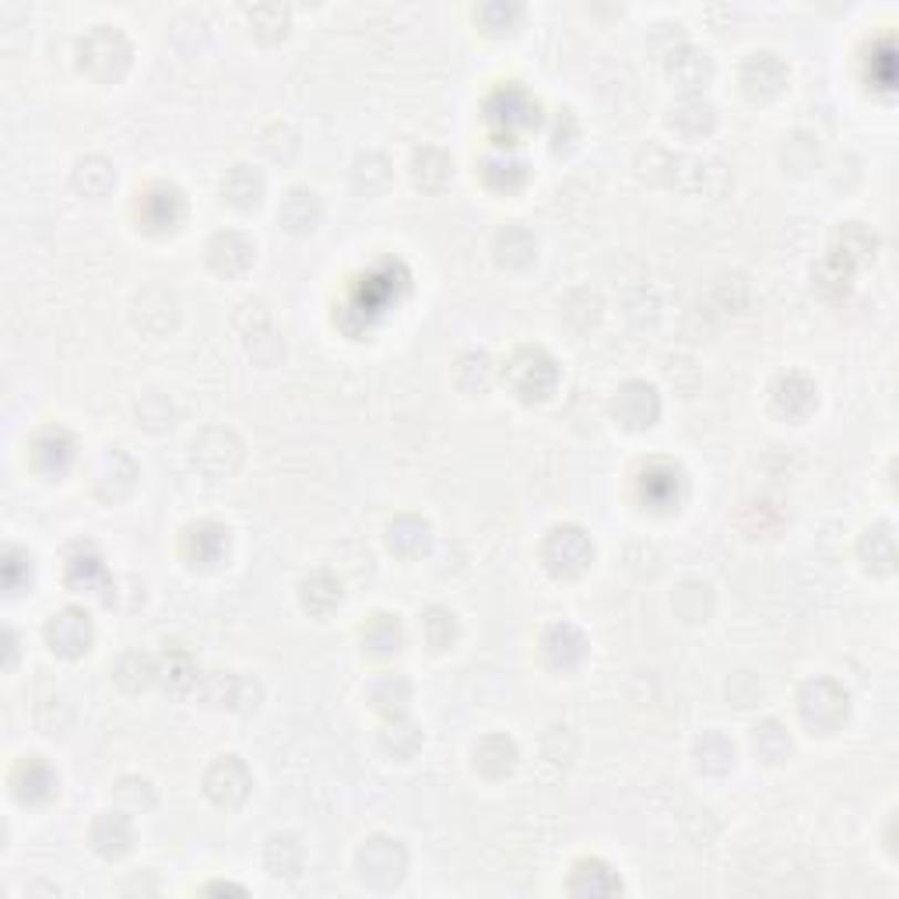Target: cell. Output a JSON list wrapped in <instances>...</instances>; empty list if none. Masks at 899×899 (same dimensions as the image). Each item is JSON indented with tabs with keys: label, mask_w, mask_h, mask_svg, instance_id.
Instances as JSON below:
<instances>
[{
	"label": "cell",
	"mask_w": 899,
	"mask_h": 899,
	"mask_svg": "<svg viewBox=\"0 0 899 899\" xmlns=\"http://www.w3.org/2000/svg\"><path fill=\"white\" fill-rule=\"evenodd\" d=\"M875 250H878L875 232H868L861 221H847L844 229H836V236H833V254H829V257L840 260L844 268L857 271V268H865V264L875 260Z\"/></svg>",
	"instance_id": "cb8c5ba5"
},
{
	"label": "cell",
	"mask_w": 899,
	"mask_h": 899,
	"mask_svg": "<svg viewBox=\"0 0 899 899\" xmlns=\"http://www.w3.org/2000/svg\"><path fill=\"white\" fill-rule=\"evenodd\" d=\"M254 242L239 232H218L211 242H208V264L211 271L221 275V278H239L242 271L254 264Z\"/></svg>",
	"instance_id": "ffe728a7"
},
{
	"label": "cell",
	"mask_w": 899,
	"mask_h": 899,
	"mask_svg": "<svg viewBox=\"0 0 899 899\" xmlns=\"http://www.w3.org/2000/svg\"><path fill=\"white\" fill-rule=\"evenodd\" d=\"M380 745H383L386 755H394V760H412V755L422 748V731L415 724L401 721V717H391V724H386Z\"/></svg>",
	"instance_id": "7dc6e473"
},
{
	"label": "cell",
	"mask_w": 899,
	"mask_h": 899,
	"mask_svg": "<svg viewBox=\"0 0 899 899\" xmlns=\"http://www.w3.org/2000/svg\"><path fill=\"white\" fill-rule=\"evenodd\" d=\"M221 197H225V204H232V208H239V211H254L257 204H260V197H264V176H260V169H254V166H232L229 173L221 176Z\"/></svg>",
	"instance_id": "484cf974"
},
{
	"label": "cell",
	"mask_w": 899,
	"mask_h": 899,
	"mask_svg": "<svg viewBox=\"0 0 899 899\" xmlns=\"http://www.w3.org/2000/svg\"><path fill=\"white\" fill-rule=\"evenodd\" d=\"M569 892L574 896H616L622 892V882L604 861H580L569 878Z\"/></svg>",
	"instance_id": "d590c367"
},
{
	"label": "cell",
	"mask_w": 899,
	"mask_h": 899,
	"mask_svg": "<svg viewBox=\"0 0 899 899\" xmlns=\"http://www.w3.org/2000/svg\"><path fill=\"white\" fill-rule=\"evenodd\" d=\"M752 745H755V752H760L766 763H781V760H787V752H790L787 731L776 724V721H763L760 727H755L752 731Z\"/></svg>",
	"instance_id": "c3c4849f"
},
{
	"label": "cell",
	"mask_w": 899,
	"mask_h": 899,
	"mask_svg": "<svg viewBox=\"0 0 899 899\" xmlns=\"http://www.w3.org/2000/svg\"><path fill=\"white\" fill-rule=\"evenodd\" d=\"M798 713L812 734H833L847 721L850 696L833 679H812L798 692Z\"/></svg>",
	"instance_id": "7a4b0ae2"
},
{
	"label": "cell",
	"mask_w": 899,
	"mask_h": 899,
	"mask_svg": "<svg viewBox=\"0 0 899 899\" xmlns=\"http://www.w3.org/2000/svg\"><path fill=\"white\" fill-rule=\"evenodd\" d=\"M713 608V595L706 583H685L679 587V595H674V611L685 619V622H703Z\"/></svg>",
	"instance_id": "681fc988"
},
{
	"label": "cell",
	"mask_w": 899,
	"mask_h": 899,
	"mask_svg": "<svg viewBox=\"0 0 899 899\" xmlns=\"http://www.w3.org/2000/svg\"><path fill=\"white\" fill-rule=\"evenodd\" d=\"M407 871V854L391 836H373L370 844L359 850V875L362 882L376 889H394Z\"/></svg>",
	"instance_id": "52a82bcc"
},
{
	"label": "cell",
	"mask_w": 899,
	"mask_h": 899,
	"mask_svg": "<svg viewBox=\"0 0 899 899\" xmlns=\"http://www.w3.org/2000/svg\"><path fill=\"white\" fill-rule=\"evenodd\" d=\"M514 766H517V745H514V738H506V734H488V738H482L475 745V769L478 773L499 781V776L514 773Z\"/></svg>",
	"instance_id": "1f68e13d"
},
{
	"label": "cell",
	"mask_w": 899,
	"mask_h": 899,
	"mask_svg": "<svg viewBox=\"0 0 899 899\" xmlns=\"http://www.w3.org/2000/svg\"><path fill=\"white\" fill-rule=\"evenodd\" d=\"M239 689H242V679H236V674H229V671H211L200 679V696L215 706L239 703Z\"/></svg>",
	"instance_id": "db71d44e"
},
{
	"label": "cell",
	"mask_w": 899,
	"mask_h": 899,
	"mask_svg": "<svg viewBox=\"0 0 899 899\" xmlns=\"http://www.w3.org/2000/svg\"><path fill=\"white\" fill-rule=\"evenodd\" d=\"M264 861H268L271 875L296 878L302 868V844L296 840V836H271L268 850H264Z\"/></svg>",
	"instance_id": "f6af8a7d"
},
{
	"label": "cell",
	"mask_w": 899,
	"mask_h": 899,
	"mask_svg": "<svg viewBox=\"0 0 899 899\" xmlns=\"http://www.w3.org/2000/svg\"><path fill=\"white\" fill-rule=\"evenodd\" d=\"M391 179H394V169H391V158L380 155V152H365L355 158V166H352V187L359 194H380L391 187Z\"/></svg>",
	"instance_id": "ab89813d"
},
{
	"label": "cell",
	"mask_w": 899,
	"mask_h": 899,
	"mask_svg": "<svg viewBox=\"0 0 899 899\" xmlns=\"http://www.w3.org/2000/svg\"><path fill=\"white\" fill-rule=\"evenodd\" d=\"M386 545H391V551H397L401 559H418L422 551H428V545H433V530H428L422 517H397L386 527Z\"/></svg>",
	"instance_id": "4dcf8cb0"
},
{
	"label": "cell",
	"mask_w": 899,
	"mask_h": 899,
	"mask_svg": "<svg viewBox=\"0 0 899 899\" xmlns=\"http://www.w3.org/2000/svg\"><path fill=\"white\" fill-rule=\"evenodd\" d=\"M225 551H229V527H221L215 520L194 524L187 530V538H183V556L197 569H215L225 559Z\"/></svg>",
	"instance_id": "9a60e30c"
},
{
	"label": "cell",
	"mask_w": 899,
	"mask_h": 899,
	"mask_svg": "<svg viewBox=\"0 0 899 899\" xmlns=\"http://www.w3.org/2000/svg\"><path fill=\"white\" fill-rule=\"evenodd\" d=\"M56 773L46 760H39V755H25L22 763L11 769V787H14V798L25 802V805H39L53 798L56 790Z\"/></svg>",
	"instance_id": "2e32d148"
},
{
	"label": "cell",
	"mask_w": 899,
	"mask_h": 899,
	"mask_svg": "<svg viewBox=\"0 0 899 899\" xmlns=\"http://www.w3.org/2000/svg\"><path fill=\"white\" fill-rule=\"evenodd\" d=\"M134 482H137V464L120 446H113L95 467V493L102 499H110V503L131 496Z\"/></svg>",
	"instance_id": "d6986e66"
},
{
	"label": "cell",
	"mask_w": 899,
	"mask_h": 899,
	"mask_svg": "<svg viewBox=\"0 0 899 899\" xmlns=\"http://www.w3.org/2000/svg\"><path fill=\"white\" fill-rule=\"evenodd\" d=\"M696 766L710 776H724L734 766V745L721 731H706L703 738H696Z\"/></svg>",
	"instance_id": "7bdbcfd3"
},
{
	"label": "cell",
	"mask_w": 899,
	"mask_h": 899,
	"mask_svg": "<svg viewBox=\"0 0 899 899\" xmlns=\"http://www.w3.org/2000/svg\"><path fill=\"white\" fill-rule=\"evenodd\" d=\"M183 215H187V200L173 183H152L137 200V218L148 232H173Z\"/></svg>",
	"instance_id": "30bf717a"
},
{
	"label": "cell",
	"mask_w": 899,
	"mask_h": 899,
	"mask_svg": "<svg viewBox=\"0 0 899 899\" xmlns=\"http://www.w3.org/2000/svg\"><path fill=\"white\" fill-rule=\"evenodd\" d=\"M155 317H158V327H162V334L173 331L176 320H179V302L173 292L166 289H148V292H141L137 302H134V320L137 327H145L148 334H155Z\"/></svg>",
	"instance_id": "4316f807"
},
{
	"label": "cell",
	"mask_w": 899,
	"mask_h": 899,
	"mask_svg": "<svg viewBox=\"0 0 899 899\" xmlns=\"http://www.w3.org/2000/svg\"><path fill=\"white\" fill-rule=\"evenodd\" d=\"M671 127L682 137H703L717 127V110L703 95H685L679 106L671 110Z\"/></svg>",
	"instance_id": "f1b7e54d"
},
{
	"label": "cell",
	"mask_w": 899,
	"mask_h": 899,
	"mask_svg": "<svg viewBox=\"0 0 899 899\" xmlns=\"http://www.w3.org/2000/svg\"><path fill=\"white\" fill-rule=\"evenodd\" d=\"M113 183H116V173L106 158H99V155H89V158H81L78 162V169H74V190L81 197H106L113 190Z\"/></svg>",
	"instance_id": "f35d334b"
},
{
	"label": "cell",
	"mask_w": 899,
	"mask_h": 899,
	"mask_svg": "<svg viewBox=\"0 0 899 899\" xmlns=\"http://www.w3.org/2000/svg\"><path fill=\"white\" fill-rule=\"evenodd\" d=\"M482 179L493 190H517L527 179V162L520 158L514 145H503L499 141V145L482 158Z\"/></svg>",
	"instance_id": "7402d4cb"
},
{
	"label": "cell",
	"mask_w": 899,
	"mask_h": 899,
	"mask_svg": "<svg viewBox=\"0 0 899 899\" xmlns=\"http://www.w3.org/2000/svg\"><path fill=\"white\" fill-rule=\"evenodd\" d=\"M682 496H685V475H682L679 464L653 461V464L643 467V475H640V499L650 509H658V514H668V509H674V506L682 503Z\"/></svg>",
	"instance_id": "8fae6325"
},
{
	"label": "cell",
	"mask_w": 899,
	"mask_h": 899,
	"mask_svg": "<svg viewBox=\"0 0 899 899\" xmlns=\"http://www.w3.org/2000/svg\"><path fill=\"white\" fill-rule=\"evenodd\" d=\"M131 844H134V829H131L127 815H120V812L99 815L95 826H92V847H95V854L116 861V857H124L131 850Z\"/></svg>",
	"instance_id": "d4e9b609"
},
{
	"label": "cell",
	"mask_w": 899,
	"mask_h": 899,
	"mask_svg": "<svg viewBox=\"0 0 899 899\" xmlns=\"http://www.w3.org/2000/svg\"><path fill=\"white\" fill-rule=\"evenodd\" d=\"M611 415H616L619 425L640 433V428H650L661 415V394L653 391L647 380H629L619 386L616 401H611Z\"/></svg>",
	"instance_id": "9c48e42d"
},
{
	"label": "cell",
	"mask_w": 899,
	"mask_h": 899,
	"mask_svg": "<svg viewBox=\"0 0 899 899\" xmlns=\"http://www.w3.org/2000/svg\"><path fill=\"white\" fill-rule=\"evenodd\" d=\"M790 71L776 53H752L742 68V89L752 102H773L787 89Z\"/></svg>",
	"instance_id": "4fadbf2b"
},
{
	"label": "cell",
	"mask_w": 899,
	"mask_h": 899,
	"mask_svg": "<svg viewBox=\"0 0 899 899\" xmlns=\"http://www.w3.org/2000/svg\"><path fill=\"white\" fill-rule=\"evenodd\" d=\"M302 608L310 611V616H331V611L341 604L344 590H341V580L334 574H327V569H317L313 577L302 580Z\"/></svg>",
	"instance_id": "e575fe53"
},
{
	"label": "cell",
	"mask_w": 899,
	"mask_h": 899,
	"mask_svg": "<svg viewBox=\"0 0 899 899\" xmlns=\"http://www.w3.org/2000/svg\"><path fill=\"white\" fill-rule=\"evenodd\" d=\"M541 650H545V661L551 668L569 671V668H577L587 658V637L577 626L556 622V626H548V632L541 637Z\"/></svg>",
	"instance_id": "44dd1931"
},
{
	"label": "cell",
	"mask_w": 899,
	"mask_h": 899,
	"mask_svg": "<svg viewBox=\"0 0 899 899\" xmlns=\"http://www.w3.org/2000/svg\"><path fill=\"white\" fill-rule=\"evenodd\" d=\"M362 647L365 653H373V658H394L404 647V629L397 616H373L370 626L362 629Z\"/></svg>",
	"instance_id": "8d00e7d4"
},
{
	"label": "cell",
	"mask_w": 899,
	"mask_h": 899,
	"mask_svg": "<svg viewBox=\"0 0 899 899\" xmlns=\"http://www.w3.org/2000/svg\"><path fill=\"white\" fill-rule=\"evenodd\" d=\"M488 380H493V362H488L485 352H467L461 362H457V383L461 391L467 394H482Z\"/></svg>",
	"instance_id": "f907efd6"
},
{
	"label": "cell",
	"mask_w": 899,
	"mask_h": 899,
	"mask_svg": "<svg viewBox=\"0 0 899 899\" xmlns=\"http://www.w3.org/2000/svg\"><path fill=\"white\" fill-rule=\"evenodd\" d=\"M773 404L787 418H808L812 407L819 404V391L805 373H787L773 383Z\"/></svg>",
	"instance_id": "603a6c76"
},
{
	"label": "cell",
	"mask_w": 899,
	"mask_h": 899,
	"mask_svg": "<svg viewBox=\"0 0 899 899\" xmlns=\"http://www.w3.org/2000/svg\"><path fill=\"white\" fill-rule=\"evenodd\" d=\"M131 56H134L131 39L113 25H95L78 43V64L99 85H113V81L124 78L131 68Z\"/></svg>",
	"instance_id": "6da1fadb"
},
{
	"label": "cell",
	"mask_w": 899,
	"mask_h": 899,
	"mask_svg": "<svg viewBox=\"0 0 899 899\" xmlns=\"http://www.w3.org/2000/svg\"><path fill=\"white\" fill-rule=\"evenodd\" d=\"M668 78L674 89L696 95L713 81V60H710V53H703L696 46H679L668 53Z\"/></svg>",
	"instance_id": "ac0fdd59"
},
{
	"label": "cell",
	"mask_w": 899,
	"mask_h": 899,
	"mask_svg": "<svg viewBox=\"0 0 899 899\" xmlns=\"http://www.w3.org/2000/svg\"><path fill=\"white\" fill-rule=\"evenodd\" d=\"M595 559V545H590L587 530L577 524H559L548 530V538L541 545V562L551 577L559 580H574Z\"/></svg>",
	"instance_id": "3957f363"
},
{
	"label": "cell",
	"mask_w": 899,
	"mask_h": 899,
	"mask_svg": "<svg viewBox=\"0 0 899 899\" xmlns=\"http://www.w3.org/2000/svg\"><path fill=\"white\" fill-rule=\"evenodd\" d=\"M365 700L373 703V710L386 713V717H401L404 706L412 703V682L397 671H383L380 679H373L370 689H365Z\"/></svg>",
	"instance_id": "83f0119b"
},
{
	"label": "cell",
	"mask_w": 899,
	"mask_h": 899,
	"mask_svg": "<svg viewBox=\"0 0 899 899\" xmlns=\"http://www.w3.org/2000/svg\"><path fill=\"white\" fill-rule=\"evenodd\" d=\"M14 643H18V640H14V632H8V664L14 661V650H18Z\"/></svg>",
	"instance_id": "94428289"
},
{
	"label": "cell",
	"mask_w": 899,
	"mask_h": 899,
	"mask_svg": "<svg viewBox=\"0 0 899 899\" xmlns=\"http://www.w3.org/2000/svg\"><path fill=\"white\" fill-rule=\"evenodd\" d=\"M158 679L166 682V689L173 692H187V689H197V664L187 650H166V658L158 664Z\"/></svg>",
	"instance_id": "ee69618b"
},
{
	"label": "cell",
	"mask_w": 899,
	"mask_h": 899,
	"mask_svg": "<svg viewBox=\"0 0 899 899\" xmlns=\"http://www.w3.org/2000/svg\"><path fill=\"white\" fill-rule=\"evenodd\" d=\"M577 134H580L577 116L569 113V110H559L556 124H551V148H556V152H569V148H574Z\"/></svg>",
	"instance_id": "91938a15"
},
{
	"label": "cell",
	"mask_w": 899,
	"mask_h": 899,
	"mask_svg": "<svg viewBox=\"0 0 899 899\" xmlns=\"http://www.w3.org/2000/svg\"><path fill=\"white\" fill-rule=\"evenodd\" d=\"M68 587L78 590V595H95L110 583V574H106V562H102L95 551H78L68 562V574H64Z\"/></svg>",
	"instance_id": "74e56055"
},
{
	"label": "cell",
	"mask_w": 899,
	"mask_h": 899,
	"mask_svg": "<svg viewBox=\"0 0 899 899\" xmlns=\"http://www.w3.org/2000/svg\"><path fill=\"white\" fill-rule=\"evenodd\" d=\"M278 221L285 225L289 232H313L317 229V221H320V197L313 190H289L281 200V208H278Z\"/></svg>",
	"instance_id": "f546056e"
},
{
	"label": "cell",
	"mask_w": 899,
	"mask_h": 899,
	"mask_svg": "<svg viewBox=\"0 0 899 899\" xmlns=\"http://www.w3.org/2000/svg\"><path fill=\"white\" fill-rule=\"evenodd\" d=\"M92 640H95L92 619L81 608H64L46 622V643L60 658H81L92 647Z\"/></svg>",
	"instance_id": "7c38bea8"
},
{
	"label": "cell",
	"mask_w": 899,
	"mask_h": 899,
	"mask_svg": "<svg viewBox=\"0 0 899 899\" xmlns=\"http://www.w3.org/2000/svg\"><path fill=\"white\" fill-rule=\"evenodd\" d=\"M173 418H176V407L169 397L145 394L137 401V425L152 428V433H166V428H173Z\"/></svg>",
	"instance_id": "816d5d0a"
},
{
	"label": "cell",
	"mask_w": 899,
	"mask_h": 899,
	"mask_svg": "<svg viewBox=\"0 0 899 899\" xmlns=\"http://www.w3.org/2000/svg\"><path fill=\"white\" fill-rule=\"evenodd\" d=\"M250 18V25L260 39H268V43H275V39H281L285 32H289V8H281V4H260V8H250L247 11Z\"/></svg>",
	"instance_id": "f5cc1de1"
},
{
	"label": "cell",
	"mask_w": 899,
	"mask_h": 899,
	"mask_svg": "<svg viewBox=\"0 0 899 899\" xmlns=\"http://www.w3.org/2000/svg\"><path fill=\"white\" fill-rule=\"evenodd\" d=\"M535 254H538V242L527 229H520V225H509V229H503L496 236V260L506 271L530 268V264H535Z\"/></svg>",
	"instance_id": "836d02e7"
},
{
	"label": "cell",
	"mask_w": 899,
	"mask_h": 899,
	"mask_svg": "<svg viewBox=\"0 0 899 899\" xmlns=\"http://www.w3.org/2000/svg\"><path fill=\"white\" fill-rule=\"evenodd\" d=\"M671 187L696 197H721L731 187V176L717 158H679L674 162Z\"/></svg>",
	"instance_id": "5bb4252c"
},
{
	"label": "cell",
	"mask_w": 899,
	"mask_h": 899,
	"mask_svg": "<svg viewBox=\"0 0 899 899\" xmlns=\"http://www.w3.org/2000/svg\"><path fill=\"white\" fill-rule=\"evenodd\" d=\"M506 383L524 401H545L559 383V365L545 349H520L506 362Z\"/></svg>",
	"instance_id": "277c9868"
},
{
	"label": "cell",
	"mask_w": 899,
	"mask_h": 899,
	"mask_svg": "<svg viewBox=\"0 0 899 899\" xmlns=\"http://www.w3.org/2000/svg\"><path fill=\"white\" fill-rule=\"evenodd\" d=\"M250 787H254V776L247 763L236 760V755H221V760H215L211 769L204 773V794H208L218 808H239L250 798Z\"/></svg>",
	"instance_id": "ba28073f"
},
{
	"label": "cell",
	"mask_w": 899,
	"mask_h": 899,
	"mask_svg": "<svg viewBox=\"0 0 899 899\" xmlns=\"http://www.w3.org/2000/svg\"><path fill=\"white\" fill-rule=\"evenodd\" d=\"M850 268H844L836 257H826L819 264V271H815V281H819V289L823 292H847V285H850Z\"/></svg>",
	"instance_id": "680465c9"
},
{
	"label": "cell",
	"mask_w": 899,
	"mask_h": 899,
	"mask_svg": "<svg viewBox=\"0 0 899 899\" xmlns=\"http://www.w3.org/2000/svg\"><path fill=\"white\" fill-rule=\"evenodd\" d=\"M116 802L127 812H148L155 808V787L148 781H141V776H124V781L116 784Z\"/></svg>",
	"instance_id": "9f6ffc18"
},
{
	"label": "cell",
	"mask_w": 899,
	"mask_h": 899,
	"mask_svg": "<svg viewBox=\"0 0 899 899\" xmlns=\"http://www.w3.org/2000/svg\"><path fill=\"white\" fill-rule=\"evenodd\" d=\"M32 580V559H29V551L22 548H8L4 551V587L11 590H22V583Z\"/></svg>",
	"instance_id": "6f0895ef"
},
{
	"label": "cell",
	"mask_w": 899,
	"mask_h": 899,
	"mask_svg": "<svg viewBox=\"0 0 899 899\" xmlns=\"http://www.w3.org/2000/svg\"><path fill=\"white\" fill-rule=\"evenodd\" d=\"M422 637L433 650H450L461 637V626H457V616L450 608H428L425 619H422Z\"/></svg>",
	"instance_id": "bcb514c9"
},
{
	"label": "cell",
	"mask_w": 899,
	"mask_h": 899,
	"mask_svg": "<svg viewBox=\"0 0 899 899\" xmlns=\"http://www.w3.org/2000/svg\"><path fill=\"white\" fill-rule=\"evenodd\" d=\"M857 556H861L865 569H871V574H892L896 569V535H892V527L889 524H875L868 535L861 538V545H857Z\"/></svg>",
	"instance_id": "d6a6232c"
},
{
	"label": "cell",
	"mask_w": 899,
	"mask_h": 899,
	"mask_svg": "<svg viewBox=\"0 0 899 899\" xmlns=\"http://www.w3.org/2000/svg\"><path fill=\"white\" fill-rule=\"evenodd\" d=\"M74 436L68 433V428H43L32 446H29V457H32V467L35 472H43V475H64L71 461H74Z\"/></svg>",
	"instance_id": "e0dca14e"
},
{
	"label": "cell",
	"mask_w": 899,
	"mask_h": 899,
	"mask_svg": "<svg viewBox=\"0 0 899 899\" xmlns=\"http://www.w3.org/2000/svg\"><path fill=\"white\" fill-rule=\"evenodd\" d=\"M485 120L499 141H514L538 124V99H530L520 85H503L485 102Z\"/></svg>",
	"instance_id": "5b68a950"
},
{
	"label": "cell",
	"mask_w": 899,
	"mask_h": 899,
	"mask_svg": "<svg viewBox=\"0 0 899 899\" xmlns=\"http://www.w3.org/2000/svg\"><path fill=\"white\" fill-rule=\"evenodd\" d=\"M478 22L488 29V32H514L520 25V18H524V8L520 4H506V0H493V4H482L478 11Z\"/></svg>",
	"instance_id": "11a10c76"
},
{
	"label": "cell",
	"mask_w": 899,
	"mask_h": 899,
	"mask_svg": "<svg viewBox=\"0 0 899 899\" xmlns=\"http://www.w3.org/2000/svg\"><path fill=\"white\" fill-rule=\"evenodd\" d=\"M190 461L197 472H204L208 478H225L232 475L239 461H242V443L232 428H204V433L194 440L190 446Z\"/></svg>",
	"instance_id": "8992f818"
},
{
	"label": "cell",
	"mask_w": 899,
	"mask_h": 899,
	"mask_svg": "<svg viewBox=\"0 0 899 899\" xmlns=\"http://www.w3.org/2000/svg\"><path fill=\"white\" fill-rule=\"evenodd\" d=\"M412 176L422 190H443L450 176H454V158L440 148H422L415 158H412Z\"/></svg>",
	"instance_id": "60d3db41"
},
{
	"label": "cell",
	"mask_w": 899,
	"mask_h": 899,
	"mask_svg": "<svg viewBox=\"0 0 899 899\" xmlns=\"http://www.w3.org/2000/svg\"><path fill=\"white\" fill-rule=\"evenodd\" d=\"M113 679H116V685L124 689V692L137 696V692H145L158 679V668H155V661L148 658V653L131 650V653H124V658H120Z\"/></svg>",
	"instance_id": "b9f144b4"
}]
</instances>
